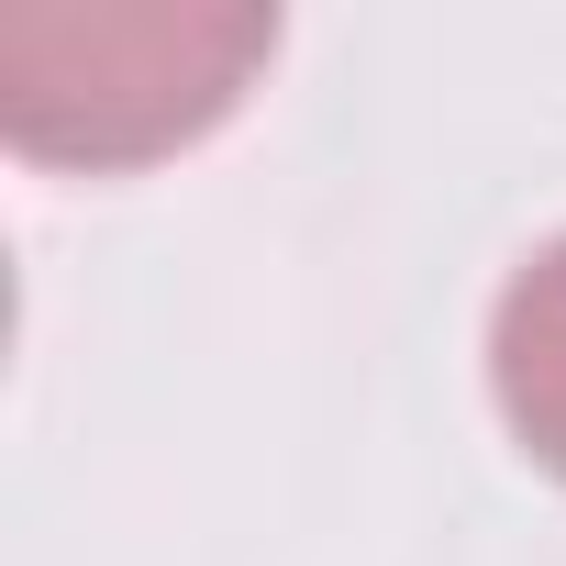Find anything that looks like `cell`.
<instances>
[{
	"label": "cell",
	"instance_id": "obj_1",
	"mask_svg": "<svg viewBox=\"0 0 566 566\" xmlns=\"http://www.w3.org/2000/svg\"><path fill=\"white\" fill-rule=\"evenodd\" d=\"M266 12H12L0 23V123L56 167H134L233 112L266 67Z\"/></svg>",
	"mask_w": 566,
	"mask_h": 566
},
{
	"label": "cell",
	"instance_id": "obj_2",
	"mask_svg": "<svg viewBox=\"0 0 566 566\" xmlns=\"http://www.w3.org/2000/svg\"><path fill=\"white\" fill-rule=\"evenodd\" d=\"M489 378H500L511 433L566 478V244H544V255L511 277L500 334H489Z\"/></svg>",
	"mask_w": 566,
	"mask_h": 566
}]
</instances>
